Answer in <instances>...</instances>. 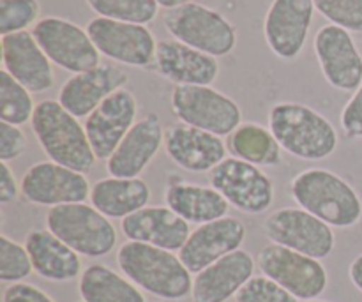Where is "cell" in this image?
<instances>
[{
	"label": "cell",
	"mask_w": 362,
	"mask_h": 302,
	"mask_svg": "<svg viewBox=\"0 0 362 302\" xmlns=\"http://www.w3.org/2000/svg\"><path fill=\"white\" fill-rule=\"evenodd\" d=\"M315 11L313 0H272L264 20V35L278 59L296 60L303 53Z\"/></svg>",
	"instance_id": "15"
},
{
	"label": "cell",
	"mask_w": 362,
	"mask_h": 302,
	"mask_svg": "<svg viewBox=\"0 0 362 302\" xmlns=\"http://www.w3.org/2000/svg\"><path fill=\"white\" fill-rule=\"evenodd\" d=\"M315 9L349 32H362V0H313Z\"/></svg>",
	"instance_id": "34"
},
{
	"label": "cell",
	"mask_w": 362,
	"mask_h": 302,
	"mask_svg": "<svg viewBox=\"0 0 362 302\" xmlns=\"http://www.w3.org/2000/svg\"><path fill=\"white\" fill-rule=\"evenodd\" d=\"M341 131L349 140L362 138V83L343 106Z\"/></svg>",
	"instance_id": "37"
},
{
	"label": "cell",
	"mask_w": 362,
	"mask_h": 302,
	"mask_svg": "<svg viewBox=\"0 0 362 302\" xmlns=\"http://www.w3.org/2000/svg\"><path fill=\"white\" fill-rule=\"evenodd\" d=\"M2 302H55L46 292L30 283H13L6 286L2 294Z\"/></svg>",
	"instance_id": "38"
},
{
	"label": "cell",
	"mask_w": 362,
	"mask_h": 302,
	"mask_svg": "<svg viewBox=\"0 0 362 302\" xmlns=\"http://www.w3.org/2000/svg\"><path fill=\"white\" fill-rule=\"evenodd\" d=\"M129 81L126 71L115 64H99L85 73L64 81L57 101L76 119H87L106 98L124 88Z\"/></svg>",
	"instance_id": "18"
},
{
	"label": "cell",
	"mask_w": 362,
	"mask_h": 302,
	"mask_svg": "<svg viewBox=\"0 0 362 302\" xmlns=\"http://www.w3.org/2000/svg\"><path fill=\"white\" fill-rule=\"evenodd\" d=\"M165 204L189 225H205L228 216L230 204L212 186L168 180L165 190Z\"/></svg>",
	"instance_id": "26"
},
{
	"label": "cell",
	"mask_w": 362,
	"mask_h": 302,
	"mask_svg": "<svg viewBox=\"0 0 362 302\" xmlns=\"http://www.w3.org/2000/svg\"><path fill=\"white\" fill-rule=\"evenodd\" d=\"M25 248L30 255L34 272L42 279L66 283L73 281L83 272L80 255L48 228L28 232Z\"/></svg>",
	"instance_id": "25"
},
{
	"label": "cell",
	"mask_w": 362,
	"mask_h": 302,
	"mask_svg": "<svg viewBox=\"0 0 362 302\" xmlns=\"http://www.w3.org/2000/svg\"><path fill=\"white\" fill-rule=\"evenodd\" d=\"M235 302H299L288 290L283 289L267 276H253L239 294L235 296Z\"/></svg>",
	"instance_id": "35"
},
{
	"label": "cell",
	"mask_w": 362,
	"mask_h": 302,
	"mask_svg": "<svg viewBox=\"0 0 362 302\" xmlns=\"http://www.w3.org/2000/svg\"><path fill=\"white\" fill-rule=\"evenodd\" d=\"M257 265L262 274L281 285L299 301L318 299L327 289V271L320 260L279 244L271 243L262 248Z\"/></svg>",
	"instance_id": "10"
},
{
	"label": "cell",
	"mask_w": 362,
	"mask_h": 302,
	"mask_svg": "<svg viewBox=\"0 0 362 302\" xmlns=\"http://www.w3.org/2000/svg\"><path fill=\"white\" fill-rule=\"evenodd\" d=\"M211 186L244 214H264L274 204V180L260 168L239 158H226L209 172Z\"/></svg>",
	"instance_id": "9"
},
{
	"label": "cell",
	"mask_w": 362,
	"mask_h": 302,
	"mask_svg": "<svg viewBox=\"0 0 362 302\" xmlns=\"http://www.w3.org/2000/svg\"><path fill=\"white\" fill-rule=\"evenodd\" d=\"M158 2L159 7H163V9L170 11V9H175V7L182 6V4L189 2V0H156Z\"/></svg>",
	"instance_id": "41"
},
{
	"label": "cell",
	"mask_w": 362,
	"mask_h": 302,
	"mask_svg": "<svg viewBox=\"0 0 362 302\" xmlns=\"http://www.w3.org/2000/svg\"><path fill=\"white\" fill-rule=\"evenodd\" d=\"M297 207L311 212L332 228H354L362 219V198L352 184L325 168H308L290 182Z\"/></svg>",
	"instance_id": "2"
},
{
	"label": "cell",
	"mask_w": 362,
	"mask_h": 302,
	"mask_svg": "<svg viewBox=\"0 0 362 302\" xmlns=\"http://www.w3.org/2000/svg\"><path fill=\"white\" fill-rule=\"evenodd\" d=\"M230 154L260 168L281 165L283 149L269 127L257 122H243L226 141Z\"/></svg>",
	"instance_id": "28"
},
{
	"label": "cell",
	"mask_w": 362,
	"mask_h": 302,
	"mask_svg": "<svg viewBox=\"0 0 362 302\" xmlns=\"http://www.w3.org/2000/svg\"><path fill=\"white\" fill-rule=\"evenodd\" d=\"M90 205L110 219L122 221L127 216L141 211L151 202V187L144 179L106 177L92 184Z\"/></svg>",
	"instance_id": "27"
},
{
	"label": "cell",
	"mask_w": 362,
	"mask_h": 302,
	"mask_svg": "<svg viewBox=\"0 0 362 302\" xmlns=\"http://www.w3.org/2000/svg\"><path fill=\"white\" fill-rule=\"evenodd\" d=\"M21 197L39 207H59L81 204L90 198L87 175L53 161H39L23 173L20 180Z\"/></svg>",
	"instance_id": "13"
},
{
	"label": "cell",
	"mask_w": 362,
	"mask_h": 302,
	"mask_svg": "<svg viewBox=\"0 0 362 302\" xmlns=\"http://www.w3.org/2000/svg\"><path fill=\"white\" fill-rule=\"evenodd\" d=\"M27 151V137L20 126L0 120V161L11 163Z\"/></svg>",
	"instance_id": "36"
},
{
	"label": "cell",
	"mask_w": 362,
	"mask_h": 302,
	"mask_svg": "<svg viewBox=\"0 0 362 302\" xmlns=\"http://www.w3.org/2000/svg\"><path fill=\"white\" fill-rule=\"evenodd\" d=\"M32 133L49 161L87 175L95 158L85 126L71 115L57 99H42L35 105L30 120Z\"/></svg>",
	"instance_id": "3"
},
{
	"label": "cell",
	"mask_w": 362,
	"mask_h": 302,
	"mask_svg": "<svg viewBox=\"0 0 362 302\" xmlns=\"http://www.w3.org/2000/svg\"><path fill=\"white\" fill-rule=\"evenodd\" d=\"M349 276H350V281L354 283L359 292H362V253L357 255L356 258L352 260L349 267Z\"/></svg>",
	"instance_id": "40"
},
{
	"label": "cell",
	"mask_w": 362,
	"mask_h": 302,
	"mask_svg": "<svg viewBox=\"0 0 362 302\" xmlns=\"http://www.w3.org/2000/svg\"><path fill=\"white\" fill-rule=\"evenodd\" d=\"M304 302H329V301H320V299H313V301H304Z\"/></svg>",
	"instance_id": "42"
},
{
	"label": "cell",
	"mask_w": 362,
	"mask_h": 302,
	"mask_svg": "<svg viewBox=\"0 0 362 302\" xmlns=\"http://www.w3.org/2000/svg\"><path fill=\"white\" fill-rule=\"evenodd\" d=\"M269 129L286 154L303 161H324L339 144L336 127L311 106L278 103L269 112Z\"/></svg>",
	"instance_id": "4"
},
{
	"label": "cell",
	"mask_w": 362,
	"mask_h": 302,
	"mask_svg": "<svg viewBox=\"0 0 362 302\" xmlns=\"http://www.w3.org/2000/svg\"><path fill=\"white\" fill-rule=\"evenodd\" d=\"M165 145V129L156 113L138 120L106 161L110 177L138 179Z\"/></svg>",
	"instance_id": "21"
},
{
	"label": "cell",
	"mask_w": 362,
	"mask_h": 302,
	"mask_svg": "<svg viewBox=\"0 0 362 302\" xmlns=\"http://www.w3.org/2000/svg\"><path fill=\"white\" fill-rule=\"evenodd\" d=\"M87 32L99 53L113 62L129 67H152L154 64L158 41L147 25L95 16L88 21Z\"/></svg>",
	"instance_id": "12"
},
{
	"label": "cell",
	"mask_w": 362,
	"mask_h": 302,
	"mask_svg": "<svg viewBox=\"0 0 362 302\" xmlns=\"http://www.w3.org/2000/svg\"><path fill=\"white\" fill-rule=\"evenodd\" d=\"M117 265L138 289L159 299L180 301L193 292V274L173 251L127 240L117 251Z\"/></svg>",
	"instance_id": "1"
},
{
	"label": "cell",
	"mask_w": 362,
	"mask_h": 302,
	"mask_svg": "<svg viewBox=\"0 0 362 302\" xmlns=\"http://www.w3.org/2000/svg\"><path fill=\"white\" fill-rule=\"evenodd\" d=\"M46 228L80 257H106L117 246V230L112 219L85 202L49 209L46 212Z\"/></svg>",
	"instance_id": "5"
},
{
	"label": "cell",
	"mask_w": 362,
	"mask_h": 302,
	"mask_svg": "<svg viewBox=\"0 0 362 302\" xmlns=\"http://www.w3.org/2000/svg\"><path fill=\"white\" fill-rule=\"evenodd\" d=\"M80 302H83V301H80Z\"/></svg>",
	"instance_id": "43"
},
{
	"label": "cell",
	"mask_w": 362,
	"mask_h": 302,
	"mask_svg": "<svg viewBox=\"0 0 362 302\" xmlns=\"http://www.w3.org/2000/svg\"><path fill=\"white\" fill-rule=\"evenodd\" d=\"M32 35L53 66L71 74L85 73L101 64L87 28L59 16H45L32 27Z\"/></svg>",
	"instance_id": "8"
},
{
	"label": "cell",
	"mask_w": 362,
	"mask_h": 302,
	"mask_svg": "<svg viewBox=\"0 0 362 302\" xmlns=\"http://www.w3.org/2000/svg\"><path fill=\"white\" fill-rule=\"evenodd\" d=\"M39 0H0V34L27 32L41 20Z\"/></svg>",
	"instance_id": "32"
},
{
	"label": "cell",
	"mask_w": 362,
	"mask_h": 302,
	"mask_svg": "<svg viewBox=\"0 0 362 302\" xmlns=\"http://www.w3.org/2000/svg\"><path fill=\"white\" fill-rule=\"evenodd\" d=\"M170 105L179 122L216 137H230L243 124L240 106L211 85H175Z\"/></svg>",
	"instance_id": "7"
},
{
	"label": "cell",
	"mask_w": 362,
	"mask_h": 302,
	"mask_svg": "<svg viewBox=\"0 0 362 302\" xmlns=\"http://www.w3.org/2000/svg\"><path fill=\"white\" fill-rule=\"evenodd\" d=\"M34 272L30 255L25 244L7 236H0V281L2 283H21Z\"/></svg>",
	"instance_id": "33"
},
{
	"label": "cell",
	"mask_w": 362,
	"mask_h": 302,
	"mask_svg": "<svg viewBox=\"0 0 362 302\" xmlns=\"http://www.w3.org/2000/svg\"><path fill=\"white\" fill-rule=\"evenodd\" d=\"M244 240V223L232 216H225L193 230L182 250L179 251V257L191 274H198L226 255L243 250Z\"/></svg>",
	"instance_id": "17"
},
{
	"label": "cell",
	"mask_w": 362,
	"mask_h": 302,
	"mask_svg": "<svg viewBox=\"0 0 362 302\" xmlns=\"http://www.w3.org/2000/svg\"><path fill=\"white\" fill-rule=\"evenodd\" d=\"M120 230L127 240L151 244L168 251H180L191 236L189 223L177 216L166 205H147L141 211L120 221Z\"/></svg>",
	"instance_id": "23"
},
{
	"label": "cell",
	"mask_w": 362,
	"mask_h": 302,
	"mask_svg": "<svg viewBox=\"0 0 362 302\" xmlns=\"http://www.w3.org/2000/svg\"><path fill=\"white\" fill-rule=\"evenodd\" d=\"M78 292L83 302H147L133 281L103 264L85 267Z\"/></svg>",
	"instance_id": "29"
},
{
	"label": "cell",
	"mask_w": 362,
	"mask_h": 302,
	"mask_svg": "<svg viewBox=\"0 0 362 302\" xmlns=\"http://www.w3.org/2000/svg\"><path fill=\"white\" fill-rule=\"evenodd\" d=\"M163 25L172 39L216 59L230 55L237 46V30L230 20L219 11L193 0L166 11Z\"/></svg>",
	"instance_id": "6"
},
{
	"label": "cell",
	"mask_w": 362,
	"mask_h": 302,
	"mask_svg": "<svg viewBox=\"0 0 362 302\" xmlns=\"http://www.w3.org/2000/svg\"><path fill=\"white\" fill-rule=\"evenodd\" d=\"M165 152L179 168L191 173H209L225 161L226 144L221 137L177 122L165 129Z\"/></svg>",
	"instance_id": "20"
},
{
	"label": "cell",
	"mask_w": 362,
	"mask_h": 302,
	"mask_svg": "<svg viewBox=\"0 0 362 302\" xmlns=\"http://www.w3.org/2000/svg\"><path fill=\"white\" fill-rule=\"evenodd\" d=\"M2 67L32 94L48 92L55 85L52 60L46 57L32 32L2 35Z\"/></svg>",
	"instance_id": "19"
},
{
	"label": "cell",
	"mask_w": 362,
	"mask_h": 302,
	"mask_svg": "<svg viewBox=\"0 0 362 302\" xmlns=\"http://www.w3.org/2000/svg\"><path fill=\"white\" fill-rule=\"evenodd\" d=\"M35 103L32 92L18 83L7 71L0 73V120L13 126H23L30 122Z\"/></svg>",
	"instance_id": "30"
},
{
	"label": "cell",
	"mask_w": 362,
	"mask_h": 302,
	"mask_svg": "<svg viewBox=\"0 0 362 302\" xmlns=\"http://www.w3.org/2000/svg\"><path fill=\"white\" fill-rule=\"evenodd\" d=\"M255 276V260L247 251L237 250L194 274V302H226Z\"/></svg>",
	"instance_id": "24"
},
{
	"label": "cell",
	"mask_w": 362,
	"mask_h": 302,
	"mask_svg": "<svg viewBox=\"0 0 362 302\" xmlns=\"http://www.w3.org/2000/svg\"><path fill=\"white\" fill-rule=\"evenodd\" d=\"M152 69L175 85H212L219 76L216 57L194 50L177 39H161Z\"/></svg>",
	"instance_id": "22"
},
{
	"label": "cell",
	"mask_w": 362,
	"mask_h": 302,
	"mask_svg": "<svg viewBox=\"0 0 362 302\" xmlns=\"http://www.w3.org/2000/svg\"><path fill=\"white\" fill-rule=\"evenodd\" d=\"M315 55L325 81L341 92H356L362 83V55L349 30L336 25L318 28Z\"/></svg>",
	"instance_id": "14"
},
{
	"label": "cell",
	"mask_w": 362,
	"mask_h": 302,
	"mask_svg": "<svg viewBox=\"0 0 362 302\" xmlns=\"http://www.w3.org/2000/svg\"><path fill=\"white\" fill-rule=\"evenodd\" d=\"M264 233L272 244L324 260L332 255L336 236L332 226L300 207H283L264 221Z\"/></svg>",
	"instance_id": "11"
},
{
	"label": "cell",
	"mask_w": 362,
	"mask_h": 302,
	"mask_svg": "<svg viewBox=\"0 0 362 302\" xmlns=\"http://www.w3.org/2000/svg\"><path fill=\"white\" fill-rule=\"evenodd\" d=\"M136 119V95L126 87L113 92L85 119V131L99 161H108L131 127L138 122Z\"/></svg>",
	"instance_id": "16"
},
{
	"label": "cell",
	"mask_w": 362,
	"mask_h": 302,
	"mask_svg": "<svg viewBox=\"0 0 362 302\" xmlns=\"http://www.w3.org/2000/svg\"><path fill=\"white\" fill-rule=\"evenodd\" d=\"M21 186L11 170L9 163L0 161V204L9 205L20 198Z\"/></svg>",
	"instance_id": "39"
},
{
	"label": "cell",
	"mask_w": 362,
	"mask_h": 302,
	"mask_svg": "<svg viewBox=\"0 0 362 302\" xmlns=\"http://www.w3.org/2000/svg\"><path fill=\"white\" fill-rule=\"evenodd\" d=\"M98 16L127 23L148 25L156 20L159 6L156 0H85Z\"/></svg>",
	"instance_id": "31"
}]
</instances>
